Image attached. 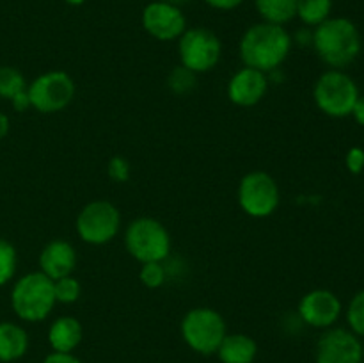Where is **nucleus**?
<instances>
[{
	"mask_svg": "<svg viewBox=\"0 0 364 363\" xmlns=\"http://www.w3.org/2000/svg\"><path fill=\"white\" fill-rule=\"evenodd\" d=\"M64 2H66L68 6L78 7V6H82V4H85V0H64Z\"/></svg>",
	"mask_w": 364,
	"mask_h": 363,
	"instance_id": "36",
	"label": "nucleus"
},
{
	"mask_svg": "<svg viewBox=\"0 0 364 363\" xmlns=\"http://www.w3.org/2000/svg\"><path fill=\"white\" fill-rule=\"evenodd\" d=\"M123 217L119 209L109 199H92L85 203L75 219L77 237L87 246H105L119 235Z\"/></svg>",
	"mask_w": 364,
	"mask_h": 363,
	"instance_id": "7",
	"label": "nucleus"
},
{
	"mask_svg": "<svg viewBox=\"0 0 364 363\" xmlns=\"http://www.w3.org/2000/svg\"><path fill=\"white\" fill-rule=\"evenodd\" d=\"M343 315L348 330L359 338H364V288L352 295L347 308H343Z\"/></svg>",
	"mask_w": 364,
	"mask_h": 363,
	"instance_id": "23",
	"label": "nucleus"
},
{
	"mask_svg": "<svg viewBox=\"0 0 364 363\" xmlns=\"http://www.w3.org/2000/svg\"><path fill=\"white\" fill-rule=\"evenodd\" d=\"M9 128H11L9 116L4 112H0V141H2V139H6V135L9 134Z\"/></svg>",
	"mask_w": 364,
	"mask_h": 363,
	"instance_id": "34",
	"label": "nucleus"
},
{
	"mask_svg": "<svg viewBox=\"0 0 364 363\" xmlns=\"http://www.w3.org/2000/svg\"><path fill=\"white\" fill-rule=\"evenodd\" d=\"M180 335L191 351L201 356H212L228 335V324L219 310L196 306L181 317Z\"/></svg>",
	"mask_w": 364,
	"mask_h": 363,
	"instance_id": "6",
	"label": "nucleus"
},
{
	"mask_svg": "<svg viewBox=\"0 0 364 363\" xmlns=\"http://www.w3.org/2000/svg\"><path fill=\"white\" fill-rule=\"evenodd\" d=\"M270 88L269 75L255 68L242 66L230 77L226 95L233 105L249 109L262 102Z\"/></svg>",
	"mask_w": 364,
	"mask_h": 363,
	"instance_id": "14",
	"label": "nucleus"
},
{
	"mask_svg": "<svg viewBox=\"0 0 364 363\" xmlns=\"http://www.w3.org/2000/svg\"><path fill=\"white\" fill-rule=\"evenodd\" d=\"M166 2L173 4V6H178V7H181V6H185V4L192 2V0H166Z\"/></svg>",
	"mask_w": 364,
	"mask_h": 363,
	"instance_id": "35",
	"label": "nucleus"
},
{
	"mask_svg": "<svg viewBox=\"0 0 364 363\" xmlns=\"http://www.w3.org/2000/svg\"><path fill=\"white\" fill-rule=\"evenodd\" d=\"M107 177L114 182V184H127L132 177V166L128 159L121 155L110 157L107 162Z\"/></svg>",
	"mask_w": 364,
	"mask_h": 363,
	"instance_id": "27",
	"label": "nucleus"
},
{
	"mask_svg": "<svg viewBox=\"0 0 364 363\" xmlns=\"http://www.w3.org/2000/svg\"><path fill=\"white\" fill-rule=\"evenodd\" d=\"M291 39H294V45H297V46H311L313 28H309V27L299 28L295 34H291Z\"/></svg>",
	"mask_w": 364,
	"mask_h": 363,
	"instance_id": "32",
	"label": "nucleus"
},
{
	"mask_svg": "<svg viewBox=\"0 0 364 363\" xmlns=\"http://www.w3.org/2000/svg\"><path fill=\"white\" fill-rule=\"evenodd\" d=\"M43 363H82V359L78 356H75V352H50L45 356Z\"/></svg>",
	"mask_w": 364,
	"mask_h": 363,
	"instance_id": "29",
	"label": "nucleus"
},
{
	"mask_svg": "<svg viewBox=\"0 0 364 363\" xmlns=\"http://www.w3.org/2000/svg\"><path fill=\"white\" fill-rule=\"evenodd\" d=\"M27 78L18 68L0 66V98L9 102L14 95L27 89Z\"/></svg>",
	"mask_w": 364,
	"mask_h": 363,
	"instance_id": "22",
	"label": "nucleus"
},
{
	"mask_svg": "<svg viewBox=\"0 0 364 363\" xmlns=\"http://www.w3.org/2000/svg\"><path fill=\"white\" fill-rule=\"evenodd\" d=\"M294 48V39L283 25L258 21L247 27L238 41V56L244 66L263 73L283 68Z\"/></svg>",
	"mask_w": 364,
	"mask_h": 363,
	"instance_id": "1",
	"label": "nucleus"
},
{
	"mask_svg": "<svg viewBox=\"0 0 364 363\" xmlns=\"http://www.w3.org/2000/svg\"><path fill=\"white\" fill-rule=\"evenodd\" d=\"M46 340L53 352H75L84 340V327L77 317L60 315L50 322Z\"/></svg>",
	"mask_w": 364,
	"mask_h": 363,
	"instance_id": "16",
	"label": "nucleus"
},
{
	"mask_svg": "<svg viewBox=\"0 0 364 363\" xmlns=\"http://www.w3.org/2000/svg\"><path fill=\"white\" fill-rule=\"evenodd\" d=\"M124 248L139 263L166 262L171 256L173 241L162 221L149 216L132 219L124 228Z\"/></svg>",
	"mask_w": 364,
	"mask_h": 363,
	"instance_id": "4",
	"label": "nucleus"
},
{
	"mask_svg": "<svg viewBox=\"0 0 364 363\" xmlns=\"http://www.w3.org/2000/svg\"><path fill=\"white\" fill-rule=\"evenodd\" d=\"M262 21L287 27L297 18V0H255Z\"/></svg>",
	"mask_w": 364,
	"mask_h": 363,
	"instance_id": "19",
	"label": "nucleus"
},
{
	"mask_svg": "<svg viewBox=\"0 0 364 363\" xmlns=\"http://www.w3.org/2000/svg\"><path fill=\"white\" fill-rule=\"evenodd\" d=\"M343 315V302L329 288H313L306 292L297 305V317L313 330L326 331L334 327Z\"/></svg>",
	"mask_w": 364,
	"mask_h": 363,
	"instance_id": "11",
	"label": "nucleus"
},
{
	"mask_svg": "<svg viewBox=\"0 0 364 363\" xmlns=\"http://www.w3.org/2000/svg\"><path fill=\"white\" fill-rule=\"evenodd\" d=\"M77 263V249L70 241H64V238H53L46 242L38 256V270H41L52 281L73 274Z\"/></svg>",
	"mask_w": 364,
	"mask_h": 363,
	"instance_id": "15",
	"label": "nucleus"
},
{
	"mask_svg": "<svg viewBox=\"0 0 364 363\" xmlns=\"http://www.w3.org/2000/svg\"><path fill=\"white\" fill-rule=\"evenodd\" d=\"M203 2L215 11H233L240 7L245 0H203Z\"/></svg>",
	"mask_w": 364,
	"mask_h": 363,
	"instance_id": "31",
	"label": "nucleus"
},
{
	"mask_svg": "<svg viewBox=\"0 0 364 363\" xmlns=\"http://www.w3.org/2000/svg\"><path fill=\"white\" fill-rule=\"evenodd\" d=\"M31 107L41 114H57L68 109L77 95V85L68 71H45L27 84Z\"/></svg>",
	"mask_w": 364,
	"mask_h": 363,
	"instance_id": "10",
	"label": "nucleus"
},
{
	"mask_svg": "<svg viewBox=\"0 0 364 363\" xmlns=\"http://www.w3.org/2000/svg\"><path fill=\"white\" fill-rule=\"evenodd\" d=\"M215 356L220 363H255L258 344L247 333H228L220 342Z\"/></svg>",
	"mask_w": 364,
	"mask_h": 363,
	"instance_id": "18",
	"label": "nucleus"
},
{
	"mask_svg": "<svg viewBox=\"0 0 364 363\" xmlns=\"http://www.w3.org/2000/svg\"><path fill=\"white\" fill-rule=\"evenodd\" d=\"M363 363H364V344H363Z\"/></svg>",
	"mask_w": 364,
	"mask_h": 363,
	"instance_id": "37",
	"label": "nucleus"
},
{
	"mask_svg": "<svg viewBox=\"0 0 364 363\" xmlns=\"http://www.w3.org/2000/svg\"><path fill=\"white\" fill-rule=\"evenodd\" d=\"M18 269L16 248L6 238H0V288L14 280Z\"/></svg>",
	"mask_w": 364,
	"mask_h": 363,
	"instance_id": "24",
	"label": "nucleus"
},
{
	"mask_svg": "<svg viewBox=\"0 0 364 363\" xmlns=\"http://www.w3.org/2000/svg\"><path fill=\"white\" fill-rule=\"evenodd\" d=\"M333 16V0H297V18L304 27L315 28Z\"/></svg>",
	"mask_w": 364,
	"mask_h": 363,
	"instance_id": "20",
	"label": "nucleus"
},
{
	"mask_svg": "<svg viewBox=\"0 0 364 363\" xmlns=\"http://www.w3.org/2000/svg\"><path fill=\"white\" fill-rule=\"evenodd\" d=\"M14 315L27 324H38L48 319L55 308L53 281L41 270L23 274L13 283L9 295Z\"/></svg>",
	"mask_w": 364,
	"mask_h": 363,
	"instance_id": "3",
	"label": "nucleus"
},
{
	"mask_svg": "<svg viewBox=\"0 0 364 363\" xmlns=\"http://www.w3.org/2000/svg\"><path fill=\"white\" fill-rule=\"evenodd\" d=\"M31 345L27 330L21 324L2 320L0 322V363H14L23 358Z\"/></svg>",
	"mask_w": 364,
	"mask_h": 363,
	"instance_id": "17",
	"label": "nucleus"
},
{
	"mask_svg": "<svg viewBox=\"0 0 364 363\" xmlns=\"http://www.w3.org/2000/svg\"><path fill=\"white\" fill-rule=\"evenodd\" d=\"M11 107H13L16 112H25V110L32 109L31 107V98H28V93L27 89H23V91H20L18 95H14L13 98L9 100Z\"/></svg>",
	"mask_w": 364,
	"mask_h": 363,
	"instance_id": "30",
	"label": "nucleus"
},
{
	"mask_svg": "<svg viewBox=\"0 0 364 363\" xmlns=\"http://www.w3.org/2000/svg\"><path fill=\"white\" fill-rule=\"evenodd\" d=\"M223 57V41L206 27H191L178 39V59L192 73L203 75L217 68Z\"/></svg>",
	"mask_w": 364,
	"mask_h": 363,
	"instance_id": "9",
	"label": "nucleus"
},
{
	"mask_svg": "<svg viewBox=\"0 0 364 363\" xmlns=\"http://www.w3.org/2000/svg\"><path fill=\"white\" fill-rule=\"evenodd\" d=\"M53 294H55L57 305H73L80 299L82 285L73 274H70V276L53 281Z\"/></svg>",
	"mask_w": 364,
	"mask_h": 363,
	"instance_id": "25",
	"label": "nucleus"
},
{
	"mask_svg": "<svg viewBox=\"0 0 364 363\" xmlns=\"http://www.w3.org/2000/svg\"><path fill=\"white\" fill-rule=\"evenodd\" d=\"M315 363H363V338L348 327L334 326L316 340Z\"/></svg>",
	"mask_w": 364,
	"mask_h": 363,
	"instance_id": "13",
	"label": "nucleus"
},
{
	"mask_svg": "<svg viewBox=\"0 0 364 363\" xmlns=\"http://www.w3.org/2000/svg\"><path fill=\"white\" fill-rule=\"evenodd\" d=\"M350 116L354 117V121L359 125V127L364 128V95H361L358 98V102H355Z\"/></svg>",
	"mask_w": 364,
	"mask_h": 363,
	"instance_id": "33",
	"label": "nucleus"
},
{
	"mask_svg": "<svg viewBox=\"0 0 364 363\" xmlns=\"http://www.w3.org/2000/svg\"><path fill=\"white\" fill-rule=\"evenodd\" d=\"M139 280L144 285L146 288H151V290H156V288L164 287L169 280L167 276L166 263L164 262H148L141 263V269H139Z\"/></svg>",
	"mask_w": 364,
	"mask_h": 363,
	"instance_id": "26",
	"label": "nucleus"
},
{
	"mask_svg": "<svg viewBox=\"0 0 364 363\" xmlns=\"http://www.w3.org/2000/svg\"><path fill=\"white\" fill-rule=\"evenodd\" d=\"M238 206L252 219H267L281 205V189L276 178L262 169L249 171L237 187Z\"/></svg>",
	"mask_w": 364,
	"mask_h": 363,
	"instance_id": "8",
	"label": "nucleus"
},
{
	"mask_svg": "<svg viewBox=\"0 0 364 363\" xmlns=\"http://www.w3.org/2000/svg\"><path fill=\"white\" fill-rule=\"evenodd\" d=\"M166 84L169 88V91L176 96H187L198 85V75L192 73L191 70H187L185 66L178 64L173 70L167 73Z\"/></svg>",
	"mask_w": 364,
	"mask_h": 363,
	"instance_id": "21",
	"label": "nucleus"
},
{
	"mask_svg": "<svg viewBox=\"0 0 364 363\" xmlns=\"http://www.w3.org/2000/svg\"><path fill=\"white\" fill-rule=\"evenodd\" d=\"M345 167H347L348 173L361 174L364 171V148L352 146L345 155Z\"/></svg>",
	"mask_w": 364,
	"mask_h": 363,
	"instance_id": "28",
	"label": "nucleus"
},
{
	"mask_svg": "<svg viewBox=\"0 0 364 363\" xmlns=\"http://www.w3.org/2000/svg\"><path fill=\"white\" fill-rule=\"evenodd\" d=\"M311 48L331 70H345L361 56V31L350 18L331 16L313 28Z\"/></svg>",
	"mask_w": 364,
	"mask_h": 363,
	"instance_id": "2",
	"label": "nucleus"
},
{
	"mask_svg": "<svg viewBox=\"0 0 364 363\" xmlns=\"http://www.w3.org/2000/svg\"><path fill=\"white\" fill-rule=\"evenodd\" d=\"M361 96L359 85L345 70H326L313 85V102L316 109L334 120H343L352 114Z\"/></svg>",
	"mask_w": 364,
	"mask_h": 363,
	"instance_id": "5",
	"label": "nucleus"
},
{
	"mask_svg": "<svg viewBox=\"0 0 364 363\" xmlns=\"http://www.w3.org/2000/svg\"><path fill=\"white\" fill-rule=\"evenodd\" d=\"M142 28L156 41H178L187 31V16L181 7L173 6L166 0H153L142 9Z\"/></svg>",
	"mask_w": 364,
	"mask_h": 363,
	"instance_id": "12",
	"label": "nucleus"
}]
</instances>
